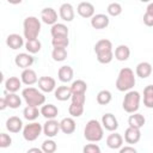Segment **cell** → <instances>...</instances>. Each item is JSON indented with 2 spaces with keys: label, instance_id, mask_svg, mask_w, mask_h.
Segmentation results:
<instances>
[{
  "label": "cell",
  "instance_id": "obj_27",
  "mask_svg": "<svg viewBox=\"0 0 153 153\" xmlns=\"http://www.w3.org/2000/svg\"><path fill=\"white\" fill-rule=\"evenodd\" d=\"M146 123V118L143 117V115L139 114V112H135L133 115L129 116L128 118V124L129 127L131 128H135V129H141Z\"/></svg>",
  "mask_w": 153,
  "mask_h": 153
},
{
  "label": "cell",
  "instance_id": "obj_4",
  "mask_svg": "<svg viewBox=\"0 0 153 153\" xmlns=\"http://www.w3.org/2000/svg\"><path fill=\"white\" fill-rule=\"evenodd\" d=\"M41 32V22L33 16H29L23 22V33L26 41L36 39Z\"/></svg>",
  "mask_w": 153,
  "mask_h": 153
},
{
  "label": "cell",
  "instance_id": "obj_20",
  "mask_svg": "<svg viewBox=\"0 0 153 153\" xmlns=\"http://www.w3.org/2000/svg\"><path fill=\"white\" fill-rule=\"evenodd\" d=\"M23 121L18 116H11L6 121V129L10 133H19L23 129Z\"/></svg>",
  "mask_w": 153,
  "mask_h": 153
},
{
  "label": "cell",
  "instance_id": "obj_23",
  "mask_svg": "<svg viewBox=\"0 0 153 153\" xmlns=\"http://www.w3.org/2000/svg\"><path fill=\"white\" fill-rule=\"evenodd\" d=\"M6 44L11 49L17 50V49H19V48H22L24 45V38L18 33H11L6 38Z\"/></svg>",
  "mask_w": 153,
  "mask_h": 153
},
{
  "label": "cell",
  "instance_id": "obj_38",
  "mask_svg": "<svg viewBox=\"0 0 153 153\" xmlns=\"http://www.w3.org/2000/svg\"><path fill=\"white\" fill-rule=\"evenodd\" d=\"M41 148H42V151L44 153H54L56 151V148H57V145H56V142L54 140L48 139V140H44L42 142V147Z\"/></svg>",
  "mask_w": 153,
  "mask_h": 153
},
{
  "label": "cell",
  "instance_id": "obj_8",
  "mask_svg": "<svg viewBox=\"0 0 153 153\" xmlns=\"http://www.w3.org/2000/svg\"><path fill=\"white\" fill-rule=\"evenodd\" d=\"M37 84H38V88L45 93H49V92H53L56 90V81L51 76H47V75L41 76L38 79Z\"/></svg>",
  "mask_w": 153,
  "mask_h": 153
},
{
  "label": "cell",
  "instance_id": "obj_28",
  "mask_svg": "<svg viewBox=\"0 0 153 153\" xmlns=\"http://www.w3.org/2000/svg\"><path fill=\"white\" fill-rule=\"evenodd\" d=\"M114 56L118 61H127L129 59V56H130V49H129V47L126 45V44H120L115 49Z\"/></svg>",
  "mask_w": 153,
  "mask_h": 153
},
{
  "label": "cell",
  "instance_id": "obj_34",
  "mask_svg": "<svg viewBox=\"0 0 153 153\" xmlns=\"http://www.w3.org/2000/svg\"><path fill=\"white\" fill-rule=\"evenodd\" d=\"M41 48H42V43L38 38L26 41V43H25V49L29 51V54H36L41 50Z\"/></svg>",
  "mask_w": 153,
  "mask_h": 153
},
{
  "label": "cell",
  "instance_id": "obj_10",
  "mask_svg": "<svg viewBox=\"0 0 153 153\" xmlns=\"http://www.w3.org/2000/svg\"><path fill=\"white\" fill-rule=\"evenodd\" d=\"M41 19L48 25H55L57 23V12L51 7H45L41 11Z\"/></svg>",
  "mask_w": 153,
  "mask_h": 153
},
{
  "label": "cell",
  "instance_id": "obj_6",
  "mask_svg": "<svg viewBox=\"0 0 153 153\" xmlns=\"http://www.w3.org/2000/svg\"><path fill=\"white\" fill-rule=\"evenodd\" d=\"M140 100H141V96L137 91L134 90L128 91L123 98L122 108L128 114H135L140 108Z\"/></svg>",
  "mask_w": 153,
  "mask_h": 153
},
{
  "label": "cell",
  "instance_id": "obj_32",
  "mask_svg": "<svg viewBox=\"0 0 153 153\" xmlns=\"http://www.w3.org/2000/svg\"><path fill=\"white\" fill-rule=\"evenodd\" d=\"M71 90H72V94H80V93H86L87 91V84L81 80V79H78L75 81L72 82L71 85Z\"/></svg>",
  "mask_w": 153,
  "mask_h": 153
},
{
  "label": "cell",
  "instance_id": "obj_2",
  "mask_svg": "<svg viewBox=\"0 0 153 153\" xmlns=\"http://www.w3.org/2000/svg\"><path fill=\"white\" fill-rule=\"evenodd\" d=\"M135 75L134 71L129 67H124L120 71L118 76L116 79V88L121 92H128L131 91V88L135 86Z\"/></svg>",
  "mask_w": 153,
  "mask_h": 153
},
{
  "label": "cell",
  "instance_id": "obj_39",
  "mask_svg": "<svg viewBox=\"0 0 153 153\" xmlns=\"http://www.w3.org/2000/svg\"><path fill=\"white\" fill-rule=\"evenodd\" d=\"M106 11H108V13H109L110 16L117 17V16H120V14L122 13V6H121V4H118V2H111V4L108 5Z\"/></svg>",
  "mask_w": 153,
  "mask_h": 153
},
{
  "label": "cell",
  "instance_id": "obj_24",
  "mask_svg": "<svg viewBox=\"0 0 153 153\" xmlns=\"http://www.w3.org/2000/svg\"><path fill=\"white\" fill-rule=\"evenodd\" d=\"M106 145L111 149L121 148L122 145H123V137H122V135L118 134V133H116V131H114L112 134H110L106 137Z\"/></svg>",
  "mask_w": 153,
  "mask_h": 153
},
{
  "label": "cell",
  "instance_id": "obj_31",
  "mask_svg": "<svg viewBox=\"0 0 153 153\" xmlns=\"http://www.w3.org/2000/svg\"><path fill=\"white\" fill-rule=\"evenodd\" d=\"M143 105L153 109V85H147L143 88Z\"/></svg>",
  "mask_w": 153,
  "mask_h": 153
},
{
  "label": "cell",
  "instance_id": "obj_33",
  "mask_svg": "<svg viewBox=\"0 0 153 153\" xmlns=\"http://www.w3.org/2000/svg\"><path fill=\"white\" fill-rule=\"evenodd\" d=\"M51 37H57V36H68V27L62 24V23H56L55 25L51 26L50 29Z\"/></svg>",
  "mask_w": 153,
  "mask_h": 153
},
{
  "label": "cell",
  "instance_id": "obj_1",
  "mask_svg": "<svg viewBox=\"0 0 153 153\" xmlns=\"http://www.w3.org/2000/svg\"><path fill=\"white\" fill-rule=\"evenodd\" d=\"M94 53L97 55V60L100 63H110L114 59V51H112V43L111 41L103 38L99 39L94 44Z\"/></svg>",
  "mask_w": 153,
  "mask_h": 153
},
{
  "label": "cell",
  "instance_id": "obj_47",
  "mask_svg": "<svg viewBox=\"0 0 153 153\" xmlns=\"http://www.w3.org/2000/svg\"><path fill=\"white\" fill-rule=\"evenodd\" d=\"M6 108H7L6 99H5V97H1V99H0V110H5Z\"/></svg>",
  "mask_w": 153,
  "mask_h": 153
},
{
  "label": "cell",
  "instance_id": "obj_14",
  "mask_svg": "<svg viewBox=\"0 0 153 153\" xmlns=\"http://www.w3.org/2000/svg\"><path fill=\"white\" fill-rule=\"evenodd\" d=\"M102 126L109 131H115L118 128V121L115 117V115L108 112L102 116Z\"/></svg>",
  "mask_w": 153,
  "mask_h": 153
},
{
  "label": "cell",
  "instance_id": "obj_48",
  "mask_svg": "<svg viewBox=\"0 0 153 153\" xmlns=\"http://www.w3.org/2000/svg\"><path fill=\"white\" fill-rule=\"evenodd\" d=\"M146 12H147V13L153 14V2L148 4V6H147V8H146Z\"/></svg>",
  "mask_w": 153,
  "mask_h": 153
},
{
  "label": "cell",
  "instance_id": "obj_5",
  "mask_svg": "<svg viewBox=\"0 0 153 153\" xmlns=\"http://www.w3.org/2000/svg\"><path fill=\"white\" fill-rule=\"evenodd\" d=\"M22 96H23L25 103L30 106L38 108L39 105H44V103H45V96L41 91H38L37 88L31 87V86L24 88L22 91Z\"/></svg>",
  "mask_w": 153,
  "mask_h": 153
},
{
  "label": "cell",
  "instance_id": "obj_17",
  "mask_svg": "<svg viewBox=\"0 0 153 153\" xmlns=\"http://www.w3.org/2000/svg\"><path fill=\"white\" fill-rule=\"evenodd\" d=\"M20 80L23 84H25L27 87L38 82V78H37V74L33 69L31 68H27V69H24L20 74Z\"/></svg>",
  "mask_w": 153,
  "mask_h": 153
},
{
  "label": "cell",
  "instance_id": "obj_7",
  "mask_svg": "<svg viewBox=\"0 0 153 153\" xmlns=\"http://www.w3.org/2000/svg\"><path fill=\"white\" fill-rule=\"evenodd\" d=\"M43 131V126L38 122H31L23 128V137L26 141H35Z\"/></svg>",
  "mask_w": 153,
  "mask_h": 153
},
{
  "label": "cell",
  "instance_id": "obj_18",
  "mask_svg": "<svg viewBox=\"0 0 153 153\" xmlns=\"http://www.w3.org/2000/svg\"><path fill=\"white\" fill-rule=\"evenodd\" d=\"M60 18L65 22H72L74 19V8L69 2H65L60 6L59 10Z\"/></svg>",
  "mask_w": 153,
  "mask_h": 153
},
{
  "label": "cell",
  "instance_id": "obj_30",
  "mask_svg": "<svg viewBox=\"0 0 153 153\" xmlns=\"http://www.w3.org/2000/svg\"><path fill=\"white\" fill-rule=\"evenodd\" d=\"M23 115H24V118L25 120H27V121H35L41 115V110H38L37 106H30V105H27L23 110Z\"/></svg>",
  "mask_w": 153,
  "mask_h": 153
},
{
  "label": "cell",
  "instance_id": "obj_16",
  "mask_svg": "<svg viewBox=\"0 0 153 153\" xmlns=\"http://www.w3.org/2000/svg\"><path fill=\"white\" fill-rule=\"evenodd\" d=\"M153 72V68H152V65L147 61H142L140 63H137L136 68H135V74L141 78V79H146L148 78Z\"/></svg>",
  "mask_w": 153,
  "mask_h": 153
},
{
  "label": "cell",
  "instance_id": "obj_46",
  "mask_svg": "<svg viewBox=\"0 0 153 153\" xmlns=\"http://www.w3.org/2000/svg\"><path fill=\"white\" fill-rule=\"evenodd\" d=\"M26 153H44L42 151V148H38V147H32V148H29L26 151Z\"/></svg>",
  "mask_w": 153,
  "mask_h": 153
},
{
  "label": "cell",
  "instance_id": "obj_42",
  "mask_svg": "<svg viewBox=\"0 0 153 153\" xmlns=\"http://www.w3.org/2000/svg\"><path fill=\"white\" fill-rule=\"evenodd\" d=\"M82 153H100V147L96 143H87L84 146Z\"/></svg>",
  "mask_w": 153,
  "mask_h": 153
},
{
  "label": "cell",
  "instance_id": "obj_35",
  "mask_svg": "<svg viewBox=\"0 0 153 153\" xmlns=\"http://www.w3.org/2000/svg\"><path fill=\"white\" fill-rule=\"evenodd\" d=\"M111 99H112V94L108 90H102L97 94V103L99 105H106L111 102Z\"/></svg>",
  "mask_w": 153,
  "mask_h": 153
},
{
  "label": "cell",
  "instance_id": "obj_29",
  "mask_svg": "<svg viewBox=\"0 0 153 153\" xmlns=\"http://www.w3.org/2000/svg\"><path fill=\"white\" fill-rule=\"evenodd\" d=\"M4 97L6 99L7 106L11 108V109H17V108H19L22 105V99L17 93H7V92H5Z\"/></svg>",
  "mask_w": 153,
  "mask_h": 153
},
{
  "label": "cell",
  "instance_id": "obj_19",
  "mask_svg": "<svg viewBox=\"0 0 153 153\" xmlns=\"http://www.w3.org/2000/svg\"><path fill=\"white\" fill-rule=\"evenodd\" d=\"M54 96L57 100L60 102H66L68 99L72 98V90L71 86H66V85H61L57 86L56 90L54 91Z\"/></svg>",
  "mask_w": 153,
  "mask_h": 153
},
{
  "label": "cell",
  "instance_id": "obj_40",
  "mask_svg": "<svg viewBox=\"0 0 153 153\" xmlns=\"http://www.w3.org/2000/svg\"><path fill=\"white\" fill-rule=\"evenodd\" d=\"M68 112L72 117H80L84 114V105H76V104L71 103L68 108Z\"/></svg>",
  "mask_w": 153,
  "mask_h": 153
},
{
  "label": "cell",
  "instance_id": "obj_15",
  "mask_svg": "<svg viewBox=\"0 0 153 153\" xmlns=\"http://www.w3.org/2000/svg\"><path fill=\"white\" fill-rule=\"evenodd\" d=\"M141 139V131L140 129H135L131 127H128L124 131V141L129 145H135Z\"/></svg>",
  "mask_w": 153,
  "mask_h": 153
},
{
  "label": "cell",
  "instance_id": "obj_36",
  "mask_svg": "<svg viewBox=\"0 0 153 153\" xmlns=\"http://www.w3.org/2000/svg\"><path fill=\"white\" fill-rule=\"evenodd\" d=\"M51 57L56 62H62L67 59V50L66 48H54L51 51Z\"/></svg>",
  "mask_w": 153,
  "mask_h": 153
},
{
  "label": "cell",
  "instance_id": "obj_25",
  "mask_svg": "<svg viewBox=\"0 0 153 153\" xmlns=\"http://www.w3.org/2000/svg\"><path fill=\"white\" fill-rule=\"evenodd\" d=\"M22 87V80L17 76H10L5 81V90L8 93H16Z\"/></svg>",
  "mask_w": 153,
  "mask_h": 153
},
{
  "label": "cell",
  "instance_id": "obj_22",
  "mask_svg": "<svg viewBox=\"0 0 153 153\" xmlns=\"http://www.w3.org/2000/svg\"><path fill=\"white\" fill-rule=\"evenodd\" d=\"M75 128H76V124H75V121L73 117H65L61 120L60 122V129L62 133L69 135V134H73L75 131Z\"/></svg>",
  "mask_w": 153,
  "mask_h": 153
},
{
  "label": "cell",
  "instance_id": "obj_9",
  "mask_svg": "<svg viewBox=\"0 0 153 153\" xmlns=\"http://www.w3.org/2000/svg\"><path fill=\"white\" fill-rule=\"evenodd\" d=\"M14 63H16L19 68H22V69L24 71V69H27V68H30V67L32 66V63H33V57H32L31 54L20 53V54H18V55L14 57Z\"/></svg>",
  "mask_w": 153,
  "mask_h": 153
},
{
  "label": "cell",
  "instance_id": "obj_41",
  "mask_svg": "<svg viewBox=\"0 0 153 153\" xmlns=\"http://www.w3.org/2000/svg\"><path fill=\"white\" fill-rule=\"evenodd\" d=\"M12 145V139L8 134L6 133H1L0 134V147L1 148H7Z\"/></svg>",
  "mask_w": 153,
  "mask_h": 153
},
{
  "label": "cell",
  "instance_id": "obj_37",
  "mask_svg": "<svg viewBox=\"0 0 153 153\" xmlns=\"http://www.w3.org/2000/svg\"><path fill=\"white\" fill-rule=\"evenodd\" d=\"M51 44L54 48H67L69 44L68 36H57L51 38Z\"/></svg>",
  "mask_w": 153,
  "mask_h": 153
},
{
  "label": "cell",
  "instance_id": "obj_3",
  "mask_svg": "<svg viewBox=\"0 0 153 153\" xmlns=\"http://www.w3.org/2000/svg\"><path fill=\"white\" fill-rule=\"evenodd\" d=\"M104 130L102 123L97 120H90L84 128V137L90 142H98L103 139Z\"/></svg>",
  "mask_w": 153,
  "mask_h": 153
},
{
  "label": "cell",
  "instance_id": "obj_44",
  "mask_svg": "<svg viewBox=\"0 0 153 153\" xmlns=\"http://www.w3.org/2000/svg\"><path fill=\"white\" fill-rule=\"evenodd\" d=\"M143 23L146 26H153V14L146 12L143 14Z\"/></svg>",
  "mask_w": 153,
  "mask_h": 153
},
{
  "label": "cell",
  "instance_id": "obj_11",
  "mask_svg": "<svg viewBox=\"0 0 153 153\" xmlns=\"http://www.w3.org/2000/svg\"><path fill=\"white\" fill-rule=\"evenodd\" d=\"M60 129V122L56 120H47V122L43 124V133L48 137H54L57 135Z\"/></svg>",
  "mask_w": 153,
  "mask_h": 153
},
{
  "label": "cell",
  "instance_id": "obj_45",
  "mask_svg": "<svg viewBox=\"0 0 153 153\" xmlns=\"http://www.w3.org/2000/svg\"><path fill=\"white\" fill-rule=\"evenodd\" d=\"M118 153H137V151L133 146H124V147H121L120 148V152Z\"/></svg>",
  "mask_w": 153,
  "mask_h": 153
},
{
  "label": "cell",
  "instance_id": "obj_12",
  "mask_svg": "<svg viewBox=\"0 0 153 153\" xmlns=\"http://www.w3.org/2000/svg\"><path fill=\"white\" fill-rule=\"evenodd\" d=\"M76 12L82 18H92L94 16V6L88 1H81L76 7Z\"/></svg>",
  "mask_w": 153,
  "mask_h": 153
},
{
  "label": "cell",
  "instance_id": "obj_13",
  "mask_svg": "<svg viewBox=\"0 0 153 153\" xmlns=\"http://www.w3.org/2000/svg\"><path fill=\"white\" fill-rule=\"evenodd\" d=\"M110 23V19L106 14H103V13H98V14H94L92 18H91V26L96 30H102V29H105Z\"/></svg>",
  "mask_w": 153,
  "mask_h": 153
},
{
  "label": "cell",
  "instance_id": "obj_21",
  "mask_svg": "<svg viewBox=\"0 0 153 153\" xmlns=\"http://www.w3.org/2000/svg\"><path fill=\"white\" fill-rule=\"evenodd\" d=\"M57 76H59V80L62 81V82H69L72 81L73 76H74V71L71 66L66 65V66H61L59 68V72H57Z\"/></svg>",
  "mask_w": 153,
  "mask_h": 153
},
{
  "label": "cell",
  "instance_id": "obj_26",
  "mask_svg": "<svg viewBox=\"0 0 153 153\" xmlns=\"http://www.w3.org/2000/svg\"><path fill=\"white\" fill-rule=\"evenodd\" d=\"M59 114V109L54 104H44L41 108V115L47 120H55Z\"/></svg>",
  "mask_w": 153,
  "mask_h": 153
},
{
  "label": "cell",
  "instance_id": "obj_43",
  "mask_svg": "<svg viewBox=\"0 0 153 153\" xmlns=\"http://www.w3.org/2000/svg\"><path fill=\"white\" fill-rule=\"evenodd\" d=\"M72 103L76 104V105H85L86 102V96L85 93H80V94H72Z\"/></svg>",
  "mask_w": 153,
  "mask_h": 153
},
{
  "label": "cell",
  "instance_id": "obj_49",
  "mask_svg": "<svg viewBox=\"0 0 153 153\" xmlns=\"http://www.w3.org/2000/svg\"><path fill=\"white\" fill-rule=\"evenodd\" d=\"M100 153H102V152H100Z\"/></svg>",
  "mask_w": 153,
  "mask_h": 153
}]
</instances>
